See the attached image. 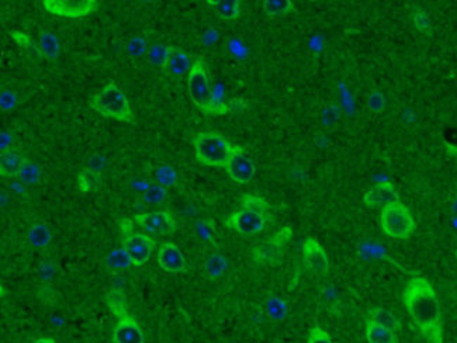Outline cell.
<instances>
[{
  "label": "cell",
  "instance_id": "cell-1",
  "mask_svg": "<svg viewBox=\"0 0 457 343\" xmlns=\"http://www.w3.org/2000/svg\"><path fill=\"white\" fill-rule=\"evenodd\" d=\"M402 301L426 343H443L440 304L429 280L413 276L405 285Z\"/></svg>",
  "mask_w": 457,
  "mask_h": 343
},
{
  "label": "cell",
  "instance_id": "cell-2",
  "mask_svg": "<svg viewBox=\"0 0 457 343\" xmlns=\"http://www.w3.org/2000/svg\"><path fill=\"white\" fill-rule=\"evenodd\" d=\"M272 221L270 204L260 196L242 194L239 210L230 215L224 225L244 236H253L263 232Z\"/></svg>",
  "mask_w": 457,
  "mask_h": 343
},
{
  "label": "cell",
  "instance_id": "cell-3",
  "mask_svg": "<svg viewBox=\"0 0 457 343\" xmlns=\"http://www.w3.org/2000/svg\"><path fill=\"white\" fill-rule=\"evenodd\" d=\"M91 107L106 119L121 123H134V113L124 92L114 83H107L89 102Z\"/></svg>",
  "mask_w": 457,
  "mask_h": 343
},
{
  "label": "cell",
  "instance_id": "cell-4",
  "mask_svg": "<svg viewBox=\"0 0 457 343\" xmlns=\"http://www.w3.org/2000/svg\"><path fill=\"white\" fill-rule=\"evenodd\" d=\"M196 159L213 168H225L234 144H231L225 137L218 133H200L193 140Z\"/></svg>",
  "mask_w": 457,
  "mask_h": 343
},
{
  "label": "cell",
  "instance_id": "cell-5",
  "mask_svg": "<svg viewBox=\"0 0 457 343\" xmlns=\"http://www.w3.org/2000/svg\"><path fill=\"white\" fill-rule=\"evenodd\" d=\"M380 224L383 232L392 239H408L416 229L411 211L401 201H394L381 208Z\"/></svg>",
  "mask_w": 457,
  "mask_h": 343
},
{
  "label": "cell",
  "instance_id": "cell-6",
  "mask_svg": "<svg viewBox=\"0 0 457 343\" xmlns=\"http://www.w3.org/2000/svg\"><path fill=\"white\" fill-rule=\"evenodd\" d=\"M187 90L192 102L208 116H213V88L203 58H197L187 75Z\"/></svg>",
  "mask_w": 457,
  "mask_h": 343
},
{
  "label": "cell",
  "instance_id": "cell-7",
  "mask_svg": "<svg viewBox=\"0 0 457 343\" xmlns=\"http://www.w3.org/2000/svg\"><path fill=\"white\" fill-rule=\"evenodd\" d=\"M119 227L123 236L121 248L128 253L134 266H144L151 257L155 241L148 235L135 231L130 220L119 221Z\"/></svg>",
  "mask_w": 457,
  "mask_h": 343
},
{
  "label": "cell",
  "instance_id": "cell-8",
  "mask_svg": "<svg viewBox=\"0 0 457 343\" xmlns=\"http://www.w3.org/2000/svg\"><path fill=\"white\" fill-rule=\"evenodd\" d=\"M291 238H293L291 227H283L274 235L256 245L251 250V256L258 264L274 266L280 263L284 248Z\"/></svg>",
  "mask_w": 457,
  "mask_h": 343
},
{
  "label": "cell",
  "instance_id": "cell-9",
  "mask_svg": "<svg viewBox=\"0 0 457 343\" xmlns=\"http://www.w3.org/2000/svg\"><path fill=\"white\" fill-rule=\"evenodd\" d=\"M44 9L57 18L82 19L99 9L96 0H44Z\"/></svg>",
  "mask_w": 457,
  "mask_h": 343
},
{
  "label": "cell",
  "instance_id": "cell-10",
  "mask_svg": "<svg viewBox=\"0 0 457 343\" xmlns=\"http://www.w3.org/2000/svg\"><path fill=\"white\" fill-rule=\"evenodd\" d=\"M224 169L228 177L239 184L249 183L256 173L255 162L248 156L245 149L239 145L234 147L232 154Z\"/></svg>",
  "mask_w": 457,
  "mask_h": 343
},
{
  "label": "cell",
  "instance_id": "cell-11",
  "mask_svg": "<svg viewBox=\"0 0 457 343\" xmlns=\"http://www.w3.org/2000/svg\"><path fill=\"white\" fill-rule=\"evenodd\" d=\"M134 222L148 234L164 236L178 229V222L169 211H155L134 215Z\"/></svg>",
  "mask_w": 457,
  "mask_h": 343
},
{
  "label": "cell",
  "instance_id": "cell-12",
  "mask_svg": "<svg viewBox=\"0 0 457 343\" xmlns=\"http://www.w3.org/2000/svg\"><path fill=\"white\" fill-rule=\"evenodd\" d=\"M303 263L308 271L318 276L326 274L331 267L325 249L314 238H307L303 242Z\"/></svg>",
  "mask_w": 457,
  "mask_h": 343
},
{
  "label": "cell",
  "instance_id": "cell-13",
  "mask_svg": "<svg viewBox=\"0 0 457 343\" xmlns=\"http://www.w3.org/2000/svg\"><path fill=\"white\" fill-rule=\"evenodd\" d=\"M158 263L169 273H185L187 270V263L182 250L172 242L161 243L158 249Z\"/></svg>",
  "mask_w": 457,
  "mask_h": 343
},
{
  "label": "cell",
  "instance_id": "cell-14",
  "mask_svg": "<svg viewBox=\"0 0 457 343\" xmlns=\"http://www.w3.org/2000/svg\"><path fill=\"white\" fill-rule=\"evenodd\" d=\"M113 342L114 343H145V336L138 322L126 314L119 316V321L113 330Z\"/></svg>",
  "mask_w": 457,
  "mask_h": 343
},
{
  "label": "cell",
  "instance_id": "cell-15",
  "mask_svg": "<svg viewBox=\"0 0 457 343\" xmlns=\"http://www.w3.org/2000/svg\"><path fill=\"white\" fill-rule=\"evenodd\" d=\"M363 200L366 207L369 208H384L385 206L394 201H399V197L392 183L380 182L373 186L369 191H366Z\"/></svg>",
  "mask_w": 457,
  "mask_h": 343
},
{
  "label": "cell",
  "instance_id": "cell-16",
  "mask_svg": "<svg viewBox=\"0 0 457 343\" xmlns=\"http://www.w3.org/2000/svg\"><path fill=\"white\" fill-rule=\"evenodd\" d=\"M193 64L194 61H192V58L183 50L171 47L169 58L164 67V71L172 76H183L186 74L189 75Z\"/></svg>",
  "mask_w": 457,
  "mask_h": 343
},
{
  "label": "cell",
  "instance_id": "cell-17",
  "mask_svg": "<svg viewBox=\"0 0 457 343\" xmlns=\"http://www.w3.org/2000/svg\"><path fill=\"white\" fill-rule=\"evenodd\" d=\"M23 155L16 149H9L6 152H2V159H0V173L4 177L12 179L19 176L20 169L25 163Z\"/></svg>",
  "mask_w": 457,
  "mask_h": 343
},
{
  "label": "cell",
  "instance_id": "cell-18",
  "mask_svg": "<svg viewBox=\"0 0 457 343\" xmlns=\"http://www.w3.org/2000/svg\"><path fill=\"white\" fill-rule=\"evenodd\" d=\"M364 332H366V339L369 343H398L395 330L385 328L383 325H378L371 319H369L366 322Z\"/></svg>",
  "mask_w": 457,
  "mask_h": 343
},
{
  "label": "cell",
  "instance_id": "cell-19",
  "mask_svg": "<svg viewBox=\"0 0 457 343\" xmlns=\"http://www.w3.org/2000/svg\"><path fill=\"white\" fill-rule=\"evenodd\" d=\"M207 4L223 20H235L242 11V2L239 0H208Z\"/></svg>",
  "mask_w": 457,
  "mask_h": 343
},
{
  "label": "cell",
  "instance_id": "cell-20",
  "mask_svg": "<svg viewBox=\"0 0 457 343\" xmlns=\"http://www.w3.org/2000/svg\"><path fill=\"white\" fill-rule=\"evenodd\" d=\"M265 312L266 315L274 321V322H280V321H284L289 315V305L287 302L277 297V295H270L266 301V305H265Z\"/></svg>",
  "mask_w": 457,
  "mask_h": 343
},
{
  "label": "cell",
  "instance_id": "cell-21",
  "mask_svg": "<svg viewBox=\"0 0 457 343\" xmlns=\"http://www.w3.org/2000/svg\"><path fill=\"white\" fill-rule=\"evenodd\" d=\"M227 267H228L227 259L223 255L216 253V255H211L206 260V263H204V273H206V276L210 280H217V278H220L225 273Z\"/></svg>",
  "mask_w": 457,
  "mask_h": 343
},
{
  "label": "cell",
  "instance_id": "cell-22",
  "mask_svg": "<svg viewBox=\"0 0 457 343\" xmlns=\"http://www.w3.org/2000/svg\"><path fill=\"white\" fill-rule=\"evenodd\" d=\"M369 315H370V319L378 325L390 328L395 332H398L401 329V322L398 321V318L392 312H390L384 308H371Z\"/></svg>",
  "mask_w": 457,
  "mask_h": 343
},
{
  "label": "cell",
  "instance_id": "cell-23",
  "mask_svg": "<svg viewBox=\"0 0 457 343\" xmlns=\"http://www.w3.org/2000/svg\"><path fill=\"white\" fill-rule=\"evenodd\" d=\"M263 13L269 18H279L284 16L294 11V4L291 0H265Z\"/></svg>",
  "mask_w": 457,
  "mask_h": 343
},
{
  "label": "cell",
  "instance_id": "cell-24",
  "mask_svg": "<svg viewBox=\"0 0 457 343\" xmlns=\"http://www.w3.org/2000/svg\"><path fill=\"white\" fill-rule=\"evenodd\" d=\"M40 47H41V54L46 55L50 60H57L61 51L60 41L55 34L50 32H43L40 36Z\"/></svg>",
  "mask_w": 457,
  "mask_h": 343
},
{
  "label": "cell",
  "instance_id": "cell-25",
  "mask_svg": "<svg viewBox=\"0 0 457 343\" xmlns=\"http://www.w3.org/2000/svg\"><path fill=\"white\" fill-rule=\"evenodd\" d=\"M53 234L50 228L44 224H36L29 231V241L36 248H46L50 245Z\"/></svg>",
  "mask_w": 457,
  "mask_h": 343
},
{
  "label": "cell",
  "instance_id": "cell-26",
  "mask_svg": "<svg viewBox=\"0 0 457 343\" xmlns=\"http://www.w3.org/2000/svg\"><path fill=\"white\" fill-rule=\"evenodd\" d=\"M77 183H78V189L82 193H92L93 190L98 189L99 183H100V173L92 170V169H84L78 177H77Z\"/></svg>",
  "mask_w": 457,
  "mask_h": 343
},
{
  "label": "cell",
  "instance_id": "cell-27",
  "mask_svg": "<svg viewBox=\"0 0 457 343\" xmlns=\"http://www.w3.org/2000/svg\"><path fill=\"white\" fill-rule=\"evenodd\" d=\"M106 264H107V267H110L113 270H123L130 266H134L131 257L123 248H117V249L112 250L106 257Z\"/></svg>",
  "mask_w": 457,
  "mask_h": 343
},
{
  "label": "cell",
  "instance_id": "cell-28",
  "mask_svg": "<svg viewBox=\"0 0 457 343\" xmlns=\"http://www.w3.org/2000/svg\"><path fill=\"white\" fill-rule=\"evenodd\" d=\"M19 179L26 183V184H36L40 182L41 179V169L37 163L32 162V161H25L20 173H19Z\"/></svg>",
  "mask_w": 457,
  "mask_h": 343
},
{
  "label": "cell",
  "instance_id": "cell-29",
  "mask_svg": "<svg viewBox=\"0 0 457 343\" xmlns=\"http://www.w3.org/2000/svg\"><path fill=\"white\" fill-rule=\"evenodd\" d=\"M169 53H171V47H166L162 44L154 46L148 53L150 64L154 67H161L164 69V67L169 58Z\"/></svg>",
  "mask_w": 457,
  "mask_h": 343
},
{
  "label": "cell",
  "instance_id": "cell-30",
  "mask_svg": "<svg viewBox=\"0 0 457 343\" xmlns=\"http://www.w3.org/2000/svg\"><path fill=\"white\" fill-rule=\"evenodd\" d=\"M155 175H157L158 184H161V186H164V187H166V189L173 187L175 183L178 182V175H176L175 169H173L172 166L166 165V163L161 165V166L157 169Z\"/></svg>",
  "mask_w": 457,
  "mask_h": 343
},
{
  "label": "cell",
  "instance_id": "cell-31",
  "mask_svg": "<svg viewBox=\"0 0 457 343\" xmlns=\"http://www.w3.org/2000/svg\"><path fill=\"white\" fill-rule=\"evenodd\" d=\"M143 199L148 204H161L168 199V189L161 184H152L144 191Z\"/></svg>",
  "mask_w": 457,
  "mask_h": 343
},
{
  "label": "cell",
  "instance_id": "cell-32",
  "mask_svg": "<svg viewBox=\"0 0 457 343\" xmlns=\"http://www.w3.org/2000/svg\"><path fill=\"white\" fill-rule=\"evenodd\" d=\"M307 343H335L328 332H325L321 326L315 325L310 329L307 336Z\"/></svg>",
  "mask_w": 457,
  "mask_h": 343
},
{
  "label": "cell",
  "instance_id": "cell-33",
  "mask_svg": "<svg viewBox=\"0 0 457 343\" xmlns=\"http://www.w3.org/2000/svg\"><path fill=\"white\" fill-rule=\"evenodd\" d=\"M147 50V43L144 39L141 37H135L133 39L130 43H128V47H127V51L130 54V57H134V58H138L141 57Z\"/></svg>",
  "mask_w": 457,
  "mask_h": 343
},
{
  "label": "cell",
  "instance_id": "cell-34",
  "mask_svg": "<svg viewBox=\"0 0 457 343\" xmlns=\"http://www.w3.org/2000/svg\"><path fill=\"white\" fill-rule=\"evenodd\" d=\"M18 103V97L16 93L11 92V90H4L2 95H0V106H2L4 112H9L12 110Z\"/></svg>",
  "mask_w": 457,
  "mask_h": 343
},
{
  "label": "cell",
  "instance_id": "cell-35",
  "mask_svg": "<svg viewBox=\"0 0 457 343\" xmlns=\"http://www.w3.org/2000/svg\"><path fill=\"white\" fill-rule=\"evenodd\" d=\"M413 25L422 33H428L430 30V22H429L428 16L422 11H416L415 12V15H413Z\"/></svg>",
  "mask_w": 457,
  "mask_h": 343
},
{
  "label": "cell",
  "instance_id": "cell-36",
  "mask_svg": "<svg viewBox=\"0 0 457 343\" xmlns=\"http://www.w3.org/2000/svg\"><path fill=\"white\" fill-rule=\"evenodd\" d=\"M369 106H370V109L373 110V112H383V109H384V106H385V100H384V97H383V95L381 93H373L371 96H370V99H369Z\"/></svg>",
  "mask_w": 457,
  "mask_h": 343
},
{
  "label": "cell",
  "instance_id": "cell-37",
  "mask_svg": "<svg viewBox=\"0 0 457 343\" xmlns=\"http://www.w3.org/2000/svg\"><path fill=\"white\" fill-rule=\"evenodd\" d=\"M13 37L16 39V41L19 43V44H22V46H26V47H30V46H33V43H32V40L29 39V37H26V36H23L22 33H13Z\"/></svg>",
  "mask_w": 457,
  "mask_h": 343
},
{
  "label": "cell",
  "instance_id": "cell-38",
  "mask_svg": "<svg viewBox=\"0 0 457 343\" xmlns=\"http://www.w3.org/2000/svg\"><path fill=\"white\" fill-rule=\"evenodd\" d=\"M9 144H11V135L6 131H2V145H0V148H2V152H6V151L11 149Z\"/></svg>",
  "mask_w": 457,
  "mask_h": 343
},
{
  "label": "cell",
  "instance_id": "cell-39",
  "mask_svg": "<svg viewBox=\"0 0 457 343\" xmlns=\"http://www.w3.org/2000/svg\"><path fill=\"white\" fill-rule=\"evenodd\" d=\"M33 343H55V340L54 339H50V337H41V339H37Z\"/></svg>",
  "mask_w": 457,
  "mask_h": 343
},
{
  "label": "cell",
  "instance_id": "cell-40",
  "mask_svg": "<svg viewBox=\"0 0 457 343\" xmlns=\"http://www.w3.org/2000/svg\"><path fill=\"white\" fill-rule=\"evenodd\" d=\"M451 213L457 217V197L453 200V203H451Z\"/></svg>",
  "mask_w": 457,
  "mask_h": 343
},
{
  "label": "cell",
  "instance_id": "cell-41",
  "mask_svg": "<svg viewBox=\"0 0 457 343\" xmlns=\"http://www.w3.org/2000/svg\"><path fill=\"white\" fill-rule=\"evenodd\" d=\"M456 259H457V250H456Z\"/></svg>",
  "mask_w": 457,
  "mask_h": 343
}]
</instances>
